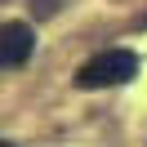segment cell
<instances>
[{
  "label": "cell",
  "instance_id": "cell-1",
  "mask_svg": "<svg viewBox=\"0 0 147 147\" xmlns=\"http://www.w3.org/2000/svg\"><path fill=\"white\" fill-rule=\"evenodd\" d=\"M134 76H138V54L134 49H107V54H94L76 71V85L80 89H111V85H125Z\"/></svg>",
  "mask_w": 147,
  "mask_h": 147
},
{
  "label": "cell",
  "instance_id": "cell-2",
  "mask_svg": "<svg viewBox=\"0 0 147 147\" xmlns=\"http://www.w3.org/2000/svg\"><path fill=\"white\" fill-rule=\"evenodd\" d=\"M31 49H36V31L27 27V22H5L0 27V67L5 71H13V67H22L31 58Z\"/></svg>",
  "mask_w": 147,
  "mask_h": 147
}]
</instances>
